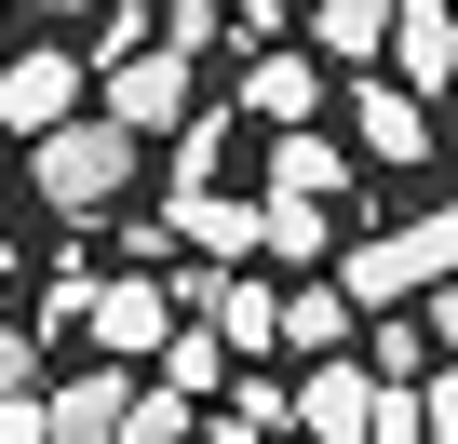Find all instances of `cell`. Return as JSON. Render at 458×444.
Instances as JSON below:
<instances>
[{
  "instance_id": "2e32d148",
  "label": "cell",
  "mask_w": 458,
  "mask_h": 444,
  "mask_svg": "<svg viewBox=\"0 0 458 444\" xmlns=\"http://www.w3.org/2000/svg\"><path fill=\"white\" fill-rule=\"evenodd\" d=\"M148 41H162V0H108V14H95V41H81V54H95V81H108V68H135Z\"/></svg>"
},
{
  "instance_id": "e0dca14e",
  "label": "cell",
  "mask_w": 458,
  "mask_h": 444,
  "mask_svg": "<svg viewBox=\"0 0 458 444\" xmlns=\"http://www.w3.org/2000/svg\"><path fill=\"white\" fill-rule=\"evenodd\" d=\"M216 377H229V337H216V323H175V337H162V390H189V404H202Z\"/></svg>"
},
{
  "instance_id": "484cf974",
  "label": "cell",
  "mask_w": 458,
  "mask_h": 444,
  "mask_svg": "<svg viewBox=\"0 0 458 444\" xmlns=\"http://www.w3.org/2000/svg\"><path fill=\"white\" fill-rule=\"evenodd\" d=\"M418 323H431V350H445V364H458V283H445V297H431V310H418Z\"/></svg>"
},
{
  "instance_id": "83f0119b",
  "label": "cell",
  "mask_w": 458,
  "mask_h": 444,
  "mask_svg": "<svg viewBox=\"0 0 458 444\" xmlns=\"http://www.w3.org/2000/svg\"><path fill=\"white\" fill-rule=\"evenodd\" d=\"M445 162H458V135H445Z\"/></svg>"
},
{
  "instance_id": "ac0fdd59",
  "label": "cell",
  "mask_w": 458,
  "mask_h": 444,
  "mask_svg": "<svg viewBox=\"0 0 458 444\" xmlns=\"http://www.w3.org/2000/svg\"><path fill=\"white\" fill-rule=\"evenodd\" d=\"M162 41H175V54H216V41H229V0H162Z\"/></svg>"
},
{
  "instance_id": "7a4b0ae2",
  "label": "cell",
  "mask_w": 458,
  "mask_h": 444,
  "mask_svg": "<svg viewBox=\"0 0 458 444\" xmlns=\"http://www.w3.org/2000/svg\"><path fill=\"white\" fill-rule=\"evenodd\" d=\"M135 148H148V135H122L108 108H81V121H55V135L28 148V188H41L55 215H108V202L135 188Z\"/></svg>"
},
{
  "instance_id": "ffe728a7",
  "label": "cell",
  "mask_w": 458,
  "mask_h": 444,
  "mask_svg": "<svg viewBox=\"0 0 458 444\" xmlns=\"http://www.w3.org/2000/svg\"><path fill=\"white\" fill-rule=\"evenodd\" d=\"M122 444H189V390H135V431Z\"/></svg>"
},
{
  "instance_id": "30bf717a",
  "label": "cell",
  "mask_w": 458,
  "mask_h": 444,
  "mask_svg": "<svg viewBox=\"0 0 458 444\" xmlns=\"http://www.w3.org/2000/svg\"><path fill=\"white\" fill-rule=\"evenodd\" d=\"M122 431H135V377L122 364H81L55 390V444H122Z\"/></svg>"
},
{
  "instance_id": "4fadbf2b",
  "label": "cell",
  "mask_w": 458,
  "mask_h": 444,
  "mask_svg": "<svg viewBox=\"0 0 458 444\" xmlns=\"http://www.w3.org/2000/svg\"><path fill=\"white\" fill-rule=\"evenodd\" d=\"M391 81H418V95L458 81V14H445V0H404V28H391Z\"/></svg>"
},
{
  "instance_id": "3957f363",
  "label": "cell",
  "mask_w": 458,
  "mask_h": 444,
  "mask_svg": "<svg viewBox=\"0 0 458 444\" xmlns=\"http://www.w3.org/2000/svg\"><path fill=\"white\" fill-rule=\"evenodd\" d=\"M81 81H95V54H68V41H28L14 68H0V135H55V121H81Z\"/></svg>"
},
{
  "instance_id": "d4e9b609",
  "label": "cell",
  "mask_w": 458,
  "mask_h": 444,
  "mask_svg": "<svg viewBox=\"0 0 458 444\" xmlns=\"http://www.w3.org/2000/svg\"><path fill=\"white\" fill-rule=\"evenodd\" d=\"M364 444H431V431H418V390H391V404H377V431H364Z\"/></svg>"
},
{
  "instance_id": "d6986e66",
  "label": "cell",
  "mask_w": 458,
  "mask_h": 444,
  "mask_svg": "<svg viewBox=\"0 0 458 444\" xmlns=\"http://www.w3.org/2000/svg\"><path fill=\"white\" fill-rule=\"evenodd\" d=\"M377 377L418 390V377H431V323H377Z\"/></svg>"
},
{
  "instance_id": "9c48e42d",
  "label": "cell",
  "mask_w": 458,
  "mask_h": 444,
  "mask_svg": "<svg viewBox=\"0 0 458 444\" xmlns=\"http://www.w3.org/2000/svg\"><path fill=\"white\" fill-rule=\"evenodd\" d=\"M175 243H202L216 270L270 256V202H229V188H175Z\"/></svg>"
},
{
  "instance_id": "7402d4cb",
  "label": "cell",
  "mask_w": 458,
  "mask_h": 444,
  "mask_svg": "<svg viewBox=\"0 0 458 444\" xmlns=\"http://www.w3.org/2000/svg\"><path fill=\"white\" fill-rule=\"evenodd\" d=\"M418 431H445V444H458V364H445V377H418Z\"/></svg>"
},
{
  "instance_id": "603a6c76",
  "label": "cell",
  "mask_w": 458,
  "mask_h": 444,
  "mask_svg": "<svg viewBox=\"0 0 458 444\" xmlns=\"http://www.w3.org/2000/svg\"><path fill=\"white\" fill-rule=\"evenodd\" d=\"M229 41H257V54H270V41H284V0H229Z\"/></svg>"
},
{
  "instance_id": "52a82bcc",
  "label": "cell",
  "mask_w": 458,
  "mask_h": 444,
  "mask_svg": "<svg viewBox=\"0 0 458 444\" xmlns=\"http://www.w3.org/2000/svg\"><path fill=\"white\" fill-rule=\"evenodd\" d=\"M377 404H391L377 364H310V377H297V431H310V444H364Z\"/></svg>"
},
{
  "instance_id": "277c9868",
  "label": "cell",
  "mask_w": 458,
  "mask_h": 444,
  "mask_svg": "<svg viewBox=\"0 0 458 444\" xmlns=\"http://www.w3.org/2000/svg\"><path fill=\"white\" fill-rule=\"evenodd\" d=\"M189 68H202V54H175V41H162V54H135V68H108V95H95V108H108L122 135H162V148H175V135L202 121V108H189Z\"/></svg>"
},
{
  "instance_id": "5b68a950",
  "label": "cell",
  "mask_w": 458,
  "mask_h": 444,
  "mask_svg": "<svg viewBox=\"0 0 458 444\" xmlns=\"http://www.w3.org/2000/svg\"><path fill=\"white\" fill-rule=\"evenodd\" d=\"M351 148L418 175V162L445 148V121H431V95H418V81H351Z\"/></svg>"
},
{
  "instance_id": "5bb4252c",
  "label": "cell",
  "mask_w": 458,
  "mask_h": 444,
  "mask_svg": "<svg viewBox=\"0 0 458 444\" xmlns=\"http://www.w3.org/2000/svg\"><path fill=\"white\" fill-rule=\"evenodd\" d=\"M284 350L337 364V350H351V283H297V297H284Z\"/></svg>"
},
{
  "instance_id": "4316f807",
  "label": "cell",
  "mask_w": 458,
  "mask_h": 444,
  "mask_svg": "<svg viewBox=\"0 0 458 444\" xmlns=\"http://www.w3.org/2000/svg\"><path fill=\"white\" fill-rule=\"evenodd\" d=\"M14 14H108V0H14Z\"/></svg>"
},
{
  "instance_id": "8fae6325",
  "label": "cell",
  "mask_w": 458,
  "mask_h": 444,
  "mask_svg": "<svg viewBox=\"0 0 458 444\" xmlns=\"http://www.w3.org/2000/svg\"><path fill=\"white\" fill-rule=\"evenodd\" d=\"M391 28H404V0H310V54L324 68H377Z\"/></svg>"
},
{
  "instance_id": "cb8c5ba5",
  "label": "cell",
  "mask_w": 458,
  "mask_h": 444,
  "mask_svg": "<svg viewBox=\"0 0 458 444\" xmlns=\"http://www.w3.org/2000/svg\"><path fill=\"white\" fill-rule=\"evenodd\" d=\"M28 377H41V337H28V323H0V390H28Z\"/></svg>"
},
{
  "instance_id": "6da1fadb",
  "label": "cell",
  "mask_w": 458,
  "mask_h": 444,
  "mask_svg": "<svg viewBox=\"0 0 458 444\" xmlns=\"http://www.w3.org/2000/svg\"><path fill=\"white\" fill-rule=\"evenodd\" d=\"M337 283H351V310H404V297H445V283H458V202H431L418 230H364V243L337 256Z\"/></svg>"
},
{
  "instance_id": "7c38bea8",
  "label": "cell",
  "mask_w": 458,
  "mask_h": 444,
  "mask_svg": "<svg viewBox=\"0 0 458 444\" xmlns=\"http://www.w3.org/2000/svg\"><path fill=\"white\" fill-rule=\"evenodd\" d=\"M337 188H351V148H337L324 121L270 135V202H337Z\"/></svg>"
},
{
  "instance_id": "8992f818",
  "label": "cell",
  "mask_w": 458,
  "mask_h": 444,
  "mask_svg": "<svg viewBox=\"0 0 458 444\" xmlns=\"http://www.w3.org/2000/svg\"><path fill=\"white\" fill-rule=\"evenodd\" d=\"M189 310H175V283H148V270H122V283H95V310H81V337H95V364H135V350H162Z\"/></svg>"
},
{
  "instance_id": "9a60e30c",
  "label": "cell",
  "mask_w": 458,
  "mask_h": 444,
  "mask_svg": "<svg viewBox=\"0 0 458 444\" xmlns=\"http://www.w3.org/2000/svg\"><path fill=\"white\" fill-rule=\"evenodd\" d=\"M324 256H337V215H324V202H270V270H297V283H310Z\"/></svg>"
},
{
  "instance_id": "44dd1931",
  "label": "cell",
  "mask_w": 458,
  "mask_h": 444,
  "mask_svg": "<svg viewBox=\"0 0 458 444\" xmlns=\"http://www.w3.org/2000/svg\"><path fill=\"white\" fill-rule=\"evenodd\" d=\"M216 148H229V121H189V135H175V188H202V175H216Z\"/></svg>"
},
{
  "instance_id": "ba28073f",
  "label": "cell",
  "mask_w": 458,
  "mask_h": 444,
  "mask_svg": "<svg viewBox=\"0 0 458 444\" xmlns=\"http://www.w3.org/2000/svg\"><path fill=\"white\" fill-rule=\"evenodd\" d=\"M243 121H270V135H297V121H324V54H310V41L284 54V41H270V54L243 68Z\"/></svg>"
}]
</instances>
